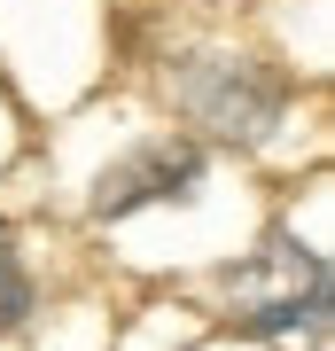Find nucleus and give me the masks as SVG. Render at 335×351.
Here are the masks:
<instances>
[{"instance_id":"nucleus-4","label":"nucleus","mask_w":335,"mask_h":351,"mask_svg":"<svg viewBox=\"0 0 335 351\" xmlns=\"http://www.w3.org/2000/svg\"><path fill=\"white\" fill-rule=\"evenodd\" d=\"M32 313V274H24V258H16V242L0 234V328H16Z\"/></svg>"},{"instance_id":"nucleus-3","label":"nucleus","mask_w":335,"mask_h":351,"mask_svg":"<svg viewBox=\"0 0 335 351\" xmlns=\"http://www.w3.org/2000/svg\"><path fill=\"white\" fill-rule=\"evenodd\" d=\"M203 188V149L195 141H140L94 180V219H125L140 203H187Z\"/></svg>"},{"instance_id":"nucleus-2","label":"nucleus","mask_w":335,"mask_h":351,"mask_svg":"<svg viewBox=\"0 0 335 351\" xmlns=\"http://www.w3.org/2000/svg\"><path fill=\"white\" fill-rule=\"evenodd\" d=\"M179 110L219 141H265L288 110V78L249 55H195V63H179Z\"/></svg>"},{"instance_id":"nucleus-1","label":"nucleus","mask_w":335,"mask_h":351,"mask_svg":"<svg viewBox=\"0 0 335 351\" xmlns=\"http://www.w3.org/2000/svg\"><path fill=\"white\" fill-rule=\"evenodd\" d=\"M219 289H226L234 328H249V336L297 343V328L312 343L327 336V258L304 250V242H288V234H273L265 250H249L242 265H226Z\"/></svg>"}]
</instances>
